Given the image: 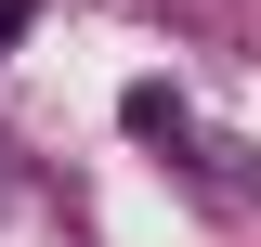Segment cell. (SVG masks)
<instances>
[{"mask_svg":"<svg viewBox=\"0 0 261 247\" xmlns=\"http://www.w3.org/2000/svg\"><path fill=\"white\" fill-rule=\"evenodd\" d=\"M118 117H130V143H170V156H183V130H196V104L170 91V78H130V91H118Z\"/></svg>","mask_w":261,"mask_h":247,"instance_id":"1","label":"cell"},{"mask_svg":"<svg viewBox=\"0 0 261 247\" xmlns=\"http://www.w3.org/2000/svg\"><path fill=\"white\" fill-rule=\"evenodd\" d=\"M39 26V0H0V52H13V39H27Z\"/></svg>","mask_w":261,"mask_h":247,"instance_id":"2","label":"cell"}]
</instances>
